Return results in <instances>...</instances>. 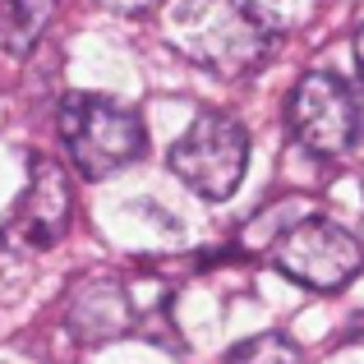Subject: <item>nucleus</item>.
<instances>
[{
  "instance_id": "3",
  "label": "nucleus",
  "mask_w": 364,
  "mask_h": 364,
  "mask_svg": "<svg viewBox=\"0 0 364 364\" xmlns=\"http://www.w3.org/2000/svg\"><path fill=\"white\" fill-rule=\"evenodd\" d=\"M267 263L304 291L332 295V291H346L360 277L364 245L355 231H346L332 217H300V222L277 231V240L267 245Z\"/></svg>"
},
{
  "instance_id": "2",
  "label": "nucleus",
  "mask_w": 364,
  "mask_h": 364,
  "mask_svg": "<svg viewBox=\"0 0 364 364\" xmlns=\"http://www.w3.org/2000/svg\"><path fill=\"white\" fill-rule=\"evenodd\" d=\"M55 129H60L70 166L83 180L120 176L124 166H134L148 152V124L139 120V111L120 107L102 92H70L60 102Z\"/></svg>"
},
{
  "instance_id": "8",
  "label": "nucleus",
  "mask_w": 364,
  "mask_h": 364,
  "mask_svg": "<svg viewBox=\"0 0 364 364\" xmlns=\"http://www.w3.org/2000/svg\"><path fill=\"white\" fill-rule=\"evenodd\" d=\"M60 0H0V51L23 60L55 23Z\"/></svg>"
},
{
  "instance_id": "9",
  "label": "nucleus",
  "mask_w": 364,
  "mask_h": 364,
  "mask_svg": "<svg viewBox=\"0 0 364 364\" xmlns=\"http://www.w3.org/2000/svg\"><path fill=\"white\" fill-rule=\"evenodd\" d=\"M222 364H304V350L282 332H258V337L240 341Z\"/></svg>"
},
{
  "instance_id": "10",
  "label": "nucleus",
  "mask_w": 364,
  "mask_h": 364,
  "mask_svg": "<svg viewBox=\"0 0 364 364\" xmlns=\"http://www.w3.org/2000/svg\"><path fill=\"white\" fill-rule=\"evenodd\" d=\"M97 9H107V14H124V18H134V14H148V9H157L161 0H92Z\"/></svg>"
},
{
  "instance_id": "1",
  "label": "nucleus",
  "mask_w": 364,
  "mask_h": 364,
  "mask_svg": "<svg viewBox=\"0 0 364 364\" xmlns=\"http://www.w3.org/2000/svg\"><path fill=\"white\" fill-rule=\"evenodd\" d=\"M166 37L194 70L217 79H249L277 51V23L254 0H180Z\"/></svg>"
},
{
  "instance_id": "5",
  "label": "nucleus",
  "mask_w": 364,
  "mask_h": 364,
  "mask_svg": "<svg viewBox=\"0 0 364 364\" xmlns=\"http://www.w3.org/2000/svg\"><path fill=\"white\" fill-rule=\"evenodd\" d=\"M291 139L318 161H341L364 139V107L346 79L328 70H309L286 102Z\"/></svg>"
},
{
  "instance_id": "7",
  "label": "nucleus",
  "mask_w": 364,
  "mask_h": 364,
  "mask_svg": "<svg viewBox=\"0 0 364 364\" xmlns=\"http://www.w3.org/2000/svg\"><path fill=\"white\" fill-rule=\"evenodd\" d=\"M65 328L83 341V346H102L116 341L134 328V304L120 277H79L65 300Z\"/></svg>"
},
{
  "instance_id": "6",
  "label": "nucleus",
  "mask_w": 364,
  "mask_h": 364,
  "mask_svg": "<svg viewBox=\"0 0 364 364\" xmlns=\"http://www.w3.org/2000/svg\"><path fill=\"white\" fill-rule=\"evenodd\" d=\"M70 222H74L70 171L51 157H33L28 161V185L14 198L5 226H0V240H5V249H18V254H37V249L60 245Z\"/></svg>"
},
{
  "instance_id": "11",
  "label": "nucleus",
  "mask_w": 364,
  "mask_h": 364,
  "mask_svg": "<svg viewBox=\"0 0 364 364\" xmlns=\"http://www.w3.org/2000/svg\"><path fill=\"white\" fill-rule=\"evenodd\" d=\"M355 74H360V83H364V23L355 28Z\"/></svg>"
},
{
  "instance_id": "4",
  "label": "nucleus",
  "mask_w": 364,
  "mask_h": 364,
  "mask_svg": "<svg viewBox=\"0 0 364 364\" xmlns=\"http://www.w3.org/2000/svg\"><path fill=\"white\" fill-rule=\"evenodd\" d=\"M171 176L185 189H194L208 203H222L240 189L245 166H249V134L245 124L226 111H203L185 124L176 143L166 152Z\"/></svg>"
}]
</instances>
